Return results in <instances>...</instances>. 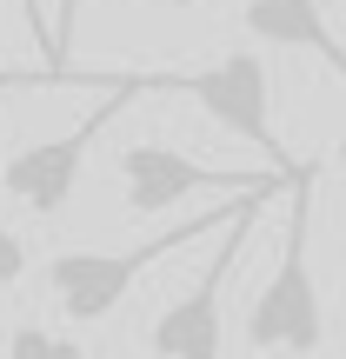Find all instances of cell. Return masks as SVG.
I'll use <instances>...</instances> for the list:
<instances>
[{"label":"cell","instance_id":"obj_1","mask_svg":"<svg viewBox=\"0 0 346 359\" xmlns=\"http://www.w3.org/2000/svg\"><path fill=\"white\" fill-rule=\"evenodd\" d=\"M293 213H286V246H280V266L273 280L260 286V299L246 306V339L260 353H320L326 339V313H320V280H313V259H307V240H313V173L300 167L293 187Z\"/></svg>","mask_w":346,"mask_h":359},{"label":"cell","instance_id":"obj_2","mask_svg":"<svg viewBox=\"0 0 346 359\" xmlns=\"http://www.w3.org/2000/svg\"><path fill=\"white\" fill-rule=\"evenodd\" d=\"M233 213H240V200H233V206H213V213H193V219H180V226L154 233V240L127 246V253H53L47 259V286H53V299H60L67 320L93 326V320H107V313L127 299V286L140 280L147 266H160L167 253L206 240L213 226H233Z\"/></svg>","mask_w":346,"mask_h":359},{"label":"cell","instance_id":"obj_3","mask_svg":"<svg viewBox=\"0 0 346 359\" xmlns=\"http://www.w3.org/2000/svg\"><path fill=\"white\" fill-rule=\"evenodd\" d=\"M160 87H167V93H193V100H200L227 133L253 140L260 154L273 160V173H286V180L300 173L293 160H286L273 120H267V93H273V87H267V60H260V53L233 47V53H220V60L193 67V74H147V93H160Z\"/></svg>","mask_w":346,"mask_h":359},{"label":"cell","instance_id":"obj_4","mask_svg":"<svg viewBox=\"0 0 346 359\" xmlns=\"http://www.w3.org/2000/svg\"><path fill=\"white\" fill-rule=\"evenodd\" d=\"M133 93H147V74H120V87L107 93V100L93 107V114H80V127L53 133V140H34V147H20V154H13L7 167H0V187H7L20 206H34L40 219H53L67 200H74V187H80L87 147H93V140H100V133L120 120V107H127Z\"/></svg>","mask_w":346,"mask_h":359},{"label":"cell","instance_id":"obj_5","mask_svg":"<svg viewBox=\"0 0 346 359\" xmlns=\"http://www.w3.org/2000/svg\"><path fill=\"white\" fill-rule=\"evenodd\" d=\"M267 200H273V193H253V200L240 206V219L227 226L213 266H206L200 280L154 320V333H147L154 359H220V293H227V273H233V259H240V240H246V226L267 213Z\"/></svg>","mask_w":346,"mask_h":359},{"label":"cell","instance_id":"obj_6","mask_svg":"<svg viewBox=\"0 0 346 359\" xmlns=\"http://www.w3.org/2000/svg\"><path fill=\"white\" fill-rule=\"evenodd\" d=\"M120 180H127V206L133 213H173L187 193H240V200H253V193H280L293 187L286 173H213L200 167V160H187L180 147H160V140H140L120 154Z\"/></svg>","mask_w":346,"mask_h":359},{"label":"cell","instance_id":"obj_7","mask_svg":"<svg viewBox=\"0 0 346 359\" xmlns=\"http://www.w3.org/2000/svg\"><path fill=\"white\" fill-rule=\"evenodd\" d=\"M240 27H246L253 40H267V47L320 53V60L346 80V47H340L333 27H326V7H320V0H246Z\"/></svg>","mask_w":346,"mask_h":359},{"label":"cell","instance_id":"obj_8","mask_svg":"<svg viewBox=\"0 0 346 359\" xmlns=\"http://www.w3.org/2000/svg\"><path fill=\"white\" fill-rule=\"evenodd\" d=\"M74 20H80V0H53V53H47V74L67 80V87H120V74H67V47H74Z\"/></svg>","mask_w":346,"mask_h":359},{"label":"cell","instance_id":"obj_9","mask_svg":"<svg viewBox=\"0 0 346 359\" xmlns=\"http://www.w3.org/2000/svg\"><path fill=\"white\" fill-rule=\"evenodd\" d=\"M7 359H87V346L67 339V333H47V326H34V320H20L7 333Z\"/></svg>","mask_w":346,"mask_h":359},{"label":"cell","instance_id":"obj_10","mask_svg":"<svg viewBox=\"0 0 346 359\" xmlns=\"http://www.w3.org/2000/svg\"><path fill=\"white\" fill-rule=\"evenodd\" d=\"M20 273H27V240L13 226H0V286H13Z\"/></svg>","mask_w":346,"mask_h":359},{"label":"cell","instance_id":"obj_11","mask_svg":"<svg viewBox=\"0 0 346 359\" xmlns=\"http://www.w3.org/2000/svg\"><path fill=\"white\" fill-rule=\"evenodd\" d=\"M20 7H27V27H34V34H40V47L53 53V20H47V13H40V0H20Z\"/></svg>","mask_w":346,"mask_h":359},{"label":"cell","instance_id":"obj_12","mask_svg":"<svg viewBox=\"0 0 346 359\" xmlns=\"http://www.w3.org/2000/svg\"><path fill=\"white\" fill-rule=\"evenodd\" d=\"M333 160H340V173H346V140H340V147H333Z\"/></svg>","mask_w":346,"mask_h":359},{"label":"cell","instance_id":"obj_13","mask_svg":"<svg viewBox=\"0 0 346 359\" xmlns=\"http://www.w3.org/2000/svg\"><path fill=\"white\" fill-rule=\"evenodd\" d=\"M167 7H200V0H167Z\"/></svg>","mask_w":346,"mask_h":359},{"label":"cell","instance_id":"obj_14","mask_svg":"<svg viewBox=\"0 0 346 359\" xmlns=\"http://www.w3.org/2000/svg\"><path fill=\"white\" fill-rule=\"evenodd\" d=\"M0 87H13V74H7V67H0Z\"/></svg>","mask_w":346,"mask_h":359},{"label":"cell","instance_id":"obj_15","mask_svg":"<svg viewBox=\"0 0 346 359\" xmlns=\"http://www.w3.org/2000/svg\"><path fill=\"white\" fill-rule=\"evenodd\" d=\"M340 253H346V240H340Z\"/></svg>","mask_w":346,"mask_h":359}]
</instances>
